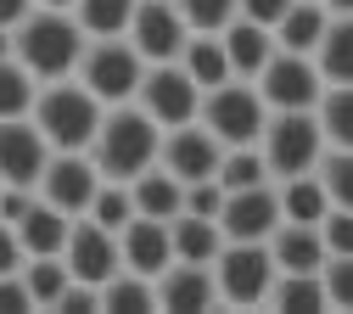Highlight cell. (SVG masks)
<instances>
[{
  "label": "cell",
  "mask_w": 353,
  "mask_h": 314,
  "mask_svg": "<svg viewBox=\"0 0 353 314\" xmlns=\"http://www.w3.org/2000/svg\"><path fill=\"white\" fill-rule=\"evenodd\" d=\"M157 141H163V129L135 101H118V107H101V124L90 135V146H84V157L96 163L101 179H135L141 168L157 163Z\"/></svg>",
  "instance_id": "cell-1"
},
{
  "label": "cell",
  "mask_w": 353,
  "mask_h": 314,
  "mask_svg": "<svg viewBox=\"0 0 353 314\" xmlns=\"http://www.w3.org/2000/svg\"><path fill=\"white\" fill-rule=\"evenodd\" d=\"M79 51H84V28L73 23V12L34 6V12L12 28V57H17L39 84H51V79H73Z\"/></svg>",
  "instance_id": "cell-2"
},
{
  "label": "cell",
  "mask_w": 353,
  "mask_h": 314,
  "mask_svg": "<svg viewBox=\"0 0 353 314\" xmlns=\"http://www.w3.org/2000/svg\"><path fill=\"white\" fill-rule=\"evenodd\" d=\"M28 124L46 135L51 152H84V146H90V135H96V124H101V101L79 79H51V84L34 90Z\"/></svg>",
  "instance_id": "cell-3"
},
{
  "label": "cell",
  "mask_w": 353,
  "mask_h": 314,
  "mask_svg": "<svg viewBox=\"0 0 353 314\" xmlns=\"http://www.w3.org/2000/svg\"><path fill=\"white\" fill-rule=\"evenodd\" d=\"M263 118H270V107H263L252 79H225V84L202 90V101H196V124L219 146H258Z\"/></svg>",
  "instance_id": "cell-4"
},
{
  "label": "cell",
  "mask_w": 353,
  "mask_h": 314,
  "mask_svg": "<svg viewBox=\"0 0 353 314\" xmlns=\"http://www.w3.org/2000/svg\"><path fill=\"white\" fill-rule=\"evenodd\" d=\"M146 62L141 51L129 45L123 34H107V39H84V51H79V68L73 79L90 90V96L101 107H118V101H135V84H141Z\"/></svg>",
  "instance_id": "cell-5"
},
{
  "label": "cell",
  "mask_w": 353,
  "mask_h": 314,
  "mask_svg": "<svg viewBox=\"0 0 353 314\" xmlns=\"http://www.w3.org/2000/svg\"><path fill=\"white\" fill-rule=\"evenodd\" d=\"M208 269H213L219 303H230V308H258L270 297V281H275V258L263 242H225Z\"/></svg>",
  "instance_id": "cell-6"
},
{
  "label": "cell",
  "mask_w": 353,
  "mask_h": 314,
  "mask_svg": "<svg viewBox=\"0 0 353 314\" xmlns=\"http://www.w3.org/2000/svg\"><path fill=\"white\" fill-rule=\"evenodd\" d=\"M320 152H325V135H320L314 112H270V118H263L258 157H263V168H270V179L308 174Z\"/></svg>",
  "instance_id": "cell-7"
},
{
  "label": "cell",
  "mask_w": 353,
  "mask_h": 314,
  "mask_svg": "<svg viewBox=\"0 0 353 314\" xmlns=\"http://www.w3.org/2000/svg\"><path fill=\"white\" fill-rule=\"evenodd\" d=\"M252 84H258V96H263L270 112H308L320 101V90H325L314 62L297 57V51H270V62L252 73Z\"/></svg>",
  "instance_id": "cell-8"
},
{
  "label": "cell",
  "mask_w": 353,
  "mask_h": 314,
  "mask_svg": "<svg viewBox=\"0 0 353 314\" xmlns=\"http://www.w3.org/2000/svg\"><path fill=\"white\" fill-rule=\"evenodd\" d=\"M196 101H202V90L185 79L180 62H146V73H141V84H135V107H141L157 129L191 124V118H196Z\"/></svg>",
  "instance_id": "cell-9"
},
{
  "label": "cell",
  "mask_w": 353,
  "mask_h": 314,
  "mask_svg": "<svg viewBox=\"0 0 353 314\" xmlns=\"http://www.w3.org/2000/svg\"><path fill=\"white\" fill-rule=\"evenodd\" d=\"M96 186H101V174H96V163L84 157V152H51L46 168H39V179H34V197L51 202L68 219H79L84 208H90Z\"/></svg>",
  "instance_id": "cell-10"
},
{
  "label": "cell",
  "mask_w": 353,
  "mask_h": 314,
  "mask_svg": "<svg viewBox=\"0 0 353 314\" xmlns=\"http://www.w3.org/2000/svg\"><path fill=\"white\" fill-rule=\"evenodd\" d=\"M185 17L174 0H135V12H129V28L123 39L141 51V62H174L180 57V45H185Z\"/></svg>",
  "instance_id": "cell-11"
},
{
  "label": "cell",
  "mask_w": 353,
  "mask_h": 314,
  "mask_svg": "<svg viewBox=\"0 0 353 314\" xmlns=\"http://www.w3.org/2000/svg\"><path fill=\"white\" fill-rule=\"evenodd\" d=\"M219 157H225V146H219L196 118L163 129V141H157V168H168L180 186H191V179H213L219 174Z\"/></svg>",
  "instance_id": "cell-12"
},
{
  "label": "cell",
  "mask_w": 353,
  "mask_h": 314,
  "mask_svg": "<svg viewBox=\"0 0 353 314\" xmlns=\"http://www.w3.org/2000/svg\"><path fill=\"white\" fill-rule=\"evenodd\" d=\"M275 224H281L275 179H258V186L225 191V202H219V230H225V242H270Z\"/></svg>",
  "instance_id": "cell-13"
},
{
  "label": "cell",
  "mask_w": 353,
  "mask_h": 314,
  "mask_svg": "<svg viewBox=\"0 0 353 314\" xmlns=\"http://www.w3.org/2000/svg\"><path fill=\"white\" fill-rule=\"evenodd\" d=\"M152 303L168 308V314H208V308H219L213 269L208 264H185V258H168L152 275Z\"/></svg>",
  "instance_id": "cell-14"
},
{
  "label": "cell",
  "mask_w": 353,
  "mask_h": 314,
  "mask_svg": "<svg viewBox=\"0 0 353 314\" xmlns=\"http://www.w3.org/2000/svg\"><path fill=\"white\" fill-rule=\"evenodd\" d=\"M62 264H68V275L73 281H90L101 286L112 269H118V230H101L96 219H73L68 224V242H62Z\"/></svg>",
  "instance_id": "cell-15"
},
{
  "label": "cell",
  "mask_w": 353,
  "mask_h": 314,
  "mask_svg": "<svg viewBox=\"0 0 353 314\" xmlns=\"http://www.w3.org/2000/svg\"><path fill=\"white\" fill-rule=\"evenodd\" d=\"M51 146L28 118H0V186H34Z\"/></svg>",
  "instance_id": "cell-16"
},
{
  "label": "cell",
  "mask_w": 353,
  "mask_h": 314,
  "mask_svg": "<svg viewBox=\"0 0 353 314\" xmlns=\"http://www.w3.org/2000/svg\"><path fill=\"white\" fill-rule=\"evenodd\" d=\"M174 258V247H168V219H146V213H135L118 230V264L123 269H135V275H157V269Z\"/></svg>",
  "instance_id": "cell-17"
},
{
  "label": "cell",
  "mask_w": 353,
  "mask_h": 314,
  "mask_svg": "<svg viewBox=\"0 0 353 314\" xmlns=\"http://www.w3.org/2000/svg\"><path fill=\"white\" fill-rule=\"evenodd\" d=\"M219 45H225V57H230V73H236V79H252L263 62H270L275 34L258 28V23H247V17H230L225 28H219Z\"/></svg>",
  "instance_id": "cell-18"
},
{
  "label": "cell",
  "mask_w": 353,
  "mask_h": 314,
  "mask_svg": "<svg viewBox=\"0 0 353 314\" xmlns=\"http://www.w3.org/2000/svg\"><path fill=\"white\" fill-rule=\"evenodd\" d=\"M325 23H331V12L320 6V0H292V6L275 17V51H297V57H308L314 51V39L325 34Z\"/></svg>",
  "instance_id": "cell-19"
},
{
  "label": "cell",
  "mask_w": 353,
  "mask_h": 314,
  "mask_svg": "<svg viewBox=\"0 0 353 314\" xmlns=\"http://www.w3.org/2000/svg\"><path fill=\"white\" fill-rule=\"evenodd\" d=\"M68 213H57L51 202H39L34 197V208L12 224L17 230V247H23V258H46V253H62V242H68Z\"/></svg>",
  "instance_id": "cell-20"
},
{
  "label": "cell",
  "mask_w": 353,
  "mask_h": 314,
  "mask_svg": "<svg viewBox=\"0 0 353 314\" xmlns=\"http://www.w3.org/2000/svg\"><path fill=\"white\" fill-rule=\"evenodd\" d=\"M168 247H174V258H185V264H213V253L225 247V230H219V219L174 213L168 219Z\"/></svg>",
  "instance_id": "cell-21"
},
{
  "label": "cell",
  "mask_w": 353,
  "mask_h": 314,
  "mask_svg": "<svg viewBox=\"0 0 353 314\" xmlns=\"http://www.w3.org/2000/svg\"><path fill=\"white\" fill-rule=\"evenodd\" d=\"M174 62L185 68V79H191L196 90H213V84L236 79L225 45H219V34H185V45H180V57H174Z\"/></svg>",
  "instance_id": "cell-22"
},
{
  "label": "cell",
  "mask_w": 353,
  "mask_h": 314,
  "mask_svg": "<svg viewBox=\"0 0 353 314\" xmlns=\"http://www.w3.org/2000/svg\"><path fill=\"white\" fill-rule=\"evenodd\" d=\"M275 202H281V219H292V224H320L325 208H336V202L320 191L314 168H308V174H286V179H275Z\"/></svg>",
  "instance_id": "cell-23"
},
{
  "label": "cell",
  "mask_w": 353,
  "mask_h": 314,
  "mask_svg": "<svg viewBox=\"0 0 353 314\" xmlns=\"http://www.w3.org/2000/svg\"><path fill=\"white\" fill-rule=\"evenodd\" d=\"M180 179H174L168 168H141L135 179H129V202H135V213H146V219H174L180 213Z\"/></svg>",
  "instance_id": "cell-24"
},
{
  "label": "cell",
  "mask_w": 353,
  "mask_h": 314,
  "mask_svg": "<svg viewBox=\"0 0 353 314\" xmlns=\"http://www.w3.org/2000/svg\"><path fill=\"white\" fill-rule=\"evenodd\" d=\"M308 62H314V73L325 84H347V73H353V28H347V17H331L325 23V34L314 39Z\"/></svg>",
  "instance_id": "cell-25"
},
{
  "label": "cell",
  "mask_w": 353,
  "mask_h": 314,
  "mask_svg": "<svg viewBox=\"0 0 353 314\" xmlns=\"http://www.w3.org/2000/svg\"><path fill=\"white\" fill-rule=\"evenodd\" d=\"M17 275H23V286H28V303H34V308H51V303L62 297V286L73 281V275H68V264H62V253L23 258V264H17Z\"/></svg>",
  "instance_id": "cell-26"
},
{
  "label": "cell",
  "mask_w": 353,
  "mask_h": 314,
  "mask_svg": "<svg viewBox=\"0 0 353 314\" xmlns=\"http://www.w3.org/2000/svg\"><path fill=\"white\" fill-rule=\"evenodd\" d=\"M96 297H101L107 314H129V308H141V314H146V308H157V303H152V281L135 275V269H123V264L96 286Z\"/></svg>",
  "instance_id": "cell-27"
},
{
  "label": "cell",
  "mask_w": 353,
  "mask_h": 314,
  "mask_svg": "<svg viewBox=\"0 0 353 314\" xmlns=\"http://www.w3.org/2000/svg\"><path fill=\"white\" fill-rule=\"evenodd\" d=\"M73 23L84 28V39H107V34H123L129 28V12L135 0H73Z\"/></svg>",
  "instance_id": "cell-28"
},
{
  "label": "cell",
  "mask_w": 353,
  "mask_h": 314,
  "mask_svg": "<svg viewBox=\"0 0 353 314\" xmlns=\"http://www.w3.org/2000/svg\"><path fill=\"white\" fill-rule=\"evenodd\" d=\"M325 135V146H353V107H347V84H325L320 101L308 107Z\"/></svg>",
  "instance_id": "cell-29"
},
{
  "label": "cell",
  "mask_w": 353,
  "mask_h": 314,
  "mask_svg": "<svg viewBox=\"0 0 353 314\" xmlns=\"http://www.w3.org/2000/svg\"><path fill=\"white\" fill-rule=\"evenodd\" d=\"M34 90H39V79L17 57H0V118H28Z\"/></svg>",
  "instance_id": "cell-30"
},
{
  "label": "cell",
  "mask_w": 353,
  "mask_h": 314,
  "mask_svg": "<svg viewBox=\"0 0 353 314\" xmlns=\"http://www.w3.org/2000/svg\"><path fill=\"white\" fill-rule=\"evenodd\" d=\"M84 219H96L101 230H123L129 219H135V202H129V179H101L90 208H84Z\"/></svg>",
  "instance_id": "cell-31"
},
{
  "label": "cell",
  "mask_w": 353,
  "mask_h": 314,
  "mask_svg": "<svg viewBox=\"0 0 353 314\" xmlns=\"http://www.w3.org/2000/svg\"><path fill=\"white\" fill-rule=\"evenodd\" d=\"M314 179H320V191H325L336 208H347V202H353V152H347V146H325V152L314 157Z\"/></svg>",
  "instance_id": "cell-32"
},
{
  "label": "cell",
  "mask_w": 353,
  "mask_h": 314,
  "mask_svg": "<svg viewBox=\"0 0 353 314\" xmlns=\"http://www.w3.org/2000/svg\"><path fill=\"white\" fill-rule=\"evenodd\" d=\"M174 6H180V17H185L191 34H219L236 17V0H174Z\"/></svg>",
  "instance_id": "cell-33"
},
{
  "label": "cell",
  "mask_w": 353,
  "mask_h": 314,
  "mask_svg": "<svg viewBox=\"0 0 353 314\" xmlns=\"http://www.w3.org/2000/svg\"><path fill=\"white\" fill-rule=\"evenodd\" d=\"M320 242H325V253H353V213L347 208H325Z\"/></svg>",
  "instance_id": "cell-34"
},
{
  "label": "cell",
  "mask_w": 353,
  "mask_h": 314,
  "mask_svg": "<svg viewBox=\"0 0 353 314\" xmlns=\"http://www.w3.org/2000/svg\"><path fill=\"white\" fill-rule=\"evenodd\" d=\"M34 303H28V286H23V275L17 269H6L0 275V314H28Z\"/></svg>",
  "instance_id": "cell-35"
},
{
  "label": "cell",
  "mask_w": 353,
  "mask_h": 314,
  "mask_svg": "<svg viewBox=\"0 0 353 314\" xmlns=\"http://www.w3.org/2000/svg\"><path fill=\"white\" fill-rule=\"evenodd\" d=\"M292 6V0H236V17L258 23V28H275V17Z\"/></svg>",
  "instance_id": "cell-36"
},
{
  "label": "cell",
  "mask_w": 353,
  "mask_h": 314,
  "mask_svg": "<svg viewBox=\"0 0 353 314\" xmlns=\"http://www.w3.org/2000/svg\"><path fill=\"white\" fill-rule=\"evenodd\" d=\"M23 264V247H17V230L6 219H0V275H6V269H17Z\"/></svg>",
  "instance_id": "cell-37"
},
{
  "label": "cell",
  "mask_w": 353,
  "mask_h": 314,
  "mask_svg": "<svg viewBox=\"0 0 353 314\" xmlns=\"http://www.w3.org/2000/svg\"><path fill=\"white\" fill-rule=\"evenodd\" d=\"M34 12V0H0V28H17Z\"/></svg>",
  "instance_id": "cell-38"
},
{
  "label": "cell",
  "mask_w": 353,
  "mask_h": 314,
  "mask_svg": "<svg viewBox=\"0 0 353 314\" xmlns=\"http://www.w3.org/2000/svg\"><path fill=\"white\" fill-rule=\"evenodd\" d=\"M0 57H12V28H0Z\"/></svg>",
  "instance_id": "cell-39"
},
{
  "label": "cell",
  "mask_w": 353,
  "mask_h": 314,
  "mask_svg": "<svg viewBox=\"0 0 353 314\" xmlns=\"http://www.w3.org/2000/svg\"><path fill=\"white\" fill-rule=\"evenodd\" d=\"M34 6H57V12H68V6H73V0H34Z\"/></svg>",
  "instance_id": "cell-40"
}]
</instances>
